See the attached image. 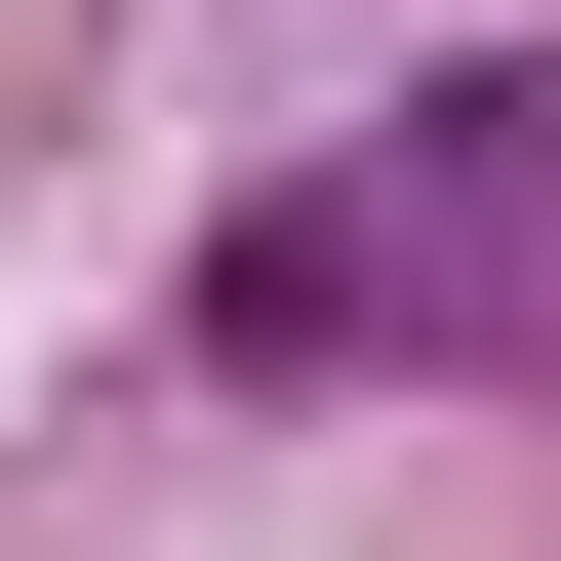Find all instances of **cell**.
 <instances>
[{
  "label": "cell",
  "instance_id": "cell-1",
  "mask_svg": "<svg viewBox=\"0 0 561 561\" xmlns=\"http://www.w3.org/2000/svg\"><path fill=\"white\" fill-rule=\"evenodd\" d=\"M481 362H561V41H481L442 121H362L201 241V401H481Z\"/></svg>",
  "mask_w": 561,
  "mask_h": 561
}]
</instances>
